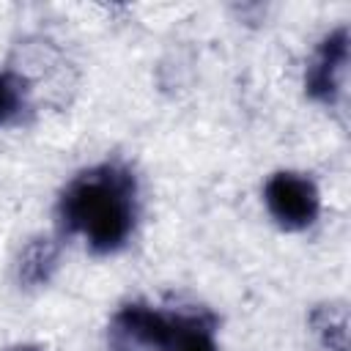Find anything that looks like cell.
I'll return each instance as SVG.
<instances>
[{
    "label": "cell",
    "mask_w": 351,
    "mask_h": 351,
    "mask_svg": "<svg viewBox=\"0 0 351 351\" xmlns=\"http://www.w3.org/2000/svg\"><path fill=\"white\" fill-rule=\"evenodd\" d=\"M58 217L66 233H77L93 252H115L126 244L137 217V184L121 165H96L69 181Z\"/></svg>",
    "instance_id": "obj_1"
},
{
    "label": "cell",
    "mask_w": 351,
    "mask_h": 351,
    "mask_svg": "<svg viewBox=\"0 0 351 351\" xmlns=\"http://www.w3.org/2000/svg\"><path fill=\"white\" fill-rule=\"evenodd\" d=\"M263 200L269 214L282 225L285 230H302L315 222L321 197L313 184V178L291 170L274 173L263 186Z\"/></svg>",
    "instance_id": "obj_3"
},
{
    "label": "cell",
    "mask_w": 351,
    "mask_h": 351,
    "mask_svg": "<svg viewBox=\"0 0 351 351\" xmlns=\"http://www.w3.org/2000/svg\"><path fill=\"white\" fill-rule=\"evenodd\" d=\"M58 263V250L49 239H36L25 247L19 258V280L27 285H41L49 280L52 269Z\"/></svg>",
    "instance_id": "obj_5"
},
{
    "label": "cell",
    "mask_w": 351,
    "mask_h": 351,
    "mask_svg": "<svg viewBox=\"0 0 351 351\" xmlns=\"http://www.w3.org/2000/svg\"><path fill=\"white\" fill-rule=\"evenodd\" d=\"M346 66H348V27H337L318 44L307 66L304 74L307 93L321 104H335L337 96L343 93Z\"/></svg>",
    "instance_id": "obj_4"
},
{
    "label": "cell",
    "mask_w": 351,
    "mask_h": 351,
    "mask_svg": "<svg viewBox=\"0 0 351 351\" xmlns=\"http://www.w3.org/2000/svg\"><path fill=\"white\" fill-rule=\"evenodd\" d=\"M25 104V85L19 77L0 71V123L11 121Z\"/></svg>",
    "instance_id": "obj_6"
},
{
    "label": "cell",
    "mask_w": 351,
    "mask_h": 351,
    "mask_svg": "<svg viewBox=\"0 0 351 351\" xmlns=\"http://www.w3.org/2000/svg\"><path fill=\"white\" fill-rule=\"evenodd\" d=\"M118 351H217L214 318L203 310H159L151 304H126L110 324Z\"/></svg>",
    "instance_id": "obj_2"
},
{
    "label": "cell",
    "mask_w": 351,
    "mask_h": 351,
    "mask_svg": "<svg viewBox=\"0 0 351 351\" xmlns=\"http://www.w3.org/2000/svg\"><path fill=\"white\" fill-rule=\"evenodd\" d=\"M14 351H38V348H27V346H25V348H14Z\"/></svg>",
    "instance_id": "obj_7"
}]
</instances>
